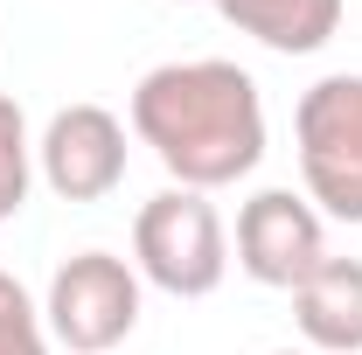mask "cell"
Here are the masks:
<instances>
[{"label":"cell","instance_id":"obj_8","mask_svg":"<svg viewBox=\"0 0 362 355\" xmlns=\"http://www.w3.org/2000/svg\"><path fill=\"white\" fill-rule=\"evenodd\" d=\"M216 14L272 56H314L341 35L349 0H216Z\"/></svg>","mask_w":362,"mask_h":355},{"label":"cell","instance_id":"obj_11","mask_svg":"<svg viewBox=\"0 0 362 355\" xmlns=\"http://www.w3.org/2000/svg\"><path fill=\"white\" fill-rule=\"evenodd\" d=\"M272 355H314V349H272Z\"/></svg>","mask_w":362,"mask_h":355},{"label":"cell","instance_id":"obj_4","mask_svg":"<svg viewBox=\"0 0 362 355\" xmlns=\"http://www.w3.org/2000/svg\"><path fill=\"white\" fill-rule=\"evenodd\" d=\"M139 307H146V279L119 251L63 258L49 272V293H42L49 342H63L70 355H112L139 327Z\"/></svg>","mask_w":362,"mask_h":355},{"label":"cell","instance_id":"obj_6","mask_svg":"<svg viewBox=\"0 0 362 355\" xmlns=\"http://www.w3.org/2000/svg\"><path fill=\"white\" fill-rule=\"evenodd\" d=\"M126 119L105 105H63L49 112V126L35 133V175L49 181L56 202H105L126 181Z\"/></svg>","mask_w":362,"mask_h":355},{"label":"cell","instance_id":"obj_3","mask_svg":"<svg viewBox=\"0 0 362 355\" xmlns=\"http://www.w3.org/2000/svg\"><path fill=\"white\" fill-rule=\"evenodd\" d=\"M293 153L300 195L327 223H362V77L334 70L300 91L293 105Z\"/></svg>","mask_w":362,"mask_h":355},{"label":"cell","instance_id":"obj_9","mask_svg":"<svg viewBox=\"0 0 362 355\" xmlns=\"http://www.w3.org/2000/svg\"><path fill=\"white\" fill-rule=\"evenodd\" d=\"M28 188H35V133H28V112L0 91V223L28 209Z\"/></svg>","mask_w":362,"mask_h":355},{"label":"cell","instance_id":"obj_12","mask_svg":"<svg viewBox=\"0 0 362 355\" xmlns=\"http://www.w3.org/2000/svg\"><path fill=\"white\" fill-rule=\"evenodd\" d=\"M188 7H195V0H188ZM209 7H216V0H209Z\"/></svg>","mask_w":362,"mask_h":355},{"label":"cell","instance_id":"obj_7","mask_svg":"<svg viewBox=\"0 0 362 355\" xmlns=\"http://www.w3.org/2000/svg\"><path fill=\"white\" fill-rule=\"evenodd\" d=\"M293 327L314 355H362V258H320L314 279L293 286Z\"/></svg>","mask_w":362,"mask_h":355},{"label":"cell","instance_id":"obj_1","mask_svg":"<svg viewBox=\"0 0 362 355\" xmlns=\"http://www.w3.org/2000/svg\"><path fill=\"white\" fill-rule=\"evenodd\" d=\"M126 126L168 168L175 188H202V195L258 175L265 161V98H258V77L230 56L153 63L133 84Z\"/></svg>","mask_w":362,"mask_h":355},{"label":"cell","instance_id":"obj_10","mask_svg":"<svg viewBox=\"0 0 362 355\" xmlns=\"http://www.w3.org/2000/svg\"><path fill=\"white\" fill-rule=\"evenodd\" d=\"M0 355H49V320H42V300L0 272Z\"/></svg>","mask_w":362,"mask_h":355},{"label":"cell","instance_id":"obj_2","mask_svg":"<svg viewBox=\"0 0 362 355\" xmlns=\"http://www.w3.org/2000/svg\"><path fill=\"white\" fill-rule=\"evenodd\" d=\"M133 272L175 300H209L230 272V230L202 188H160L133 216Z\"/></svg>","mask_w":362,"mask_h":355},{"label":"cell","instance_id":"obj_5","mask_svg":"<svg viewBox=\"0 0 362 355\" xmlns=\"http://www.w3.org/2000/svg\"><path fill=\"white\" fill-rule=\"evenodd\" d=\"M327 258V216L300 188H258L237 209V272L251 286L293 293L300 279H314Z\"/></svg>","mask_w":362,"mask_h":355}]
</instances>
